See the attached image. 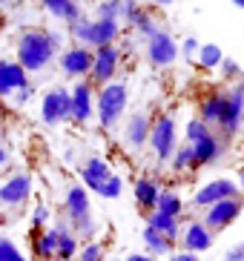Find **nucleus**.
Here are the masks:
<instances>
[{
  "label": "nucleus",
  "mask_w": 244,
  "mask_h": 261,
  "mask_svg": "<svg viewBox=\"0 0 244 261\" xmlns=\"http://www.w3.org/2000/svg\"><path fill=\"white\" fill-rule=\"evenodd\" d=\"M0 261H29L12 238H0Z\"/></svg>",
  "instance_id": "obj_36"
},
{
  "label": "nucleus",
  "mask_w": 244,
  "mask_h": 261,
  "mask_svg": "<svg viewBox=\"0 0 244 261\" xmlns=\"http://www.w3.org/2000/svg\"><path fill=\"white\" fill-rule=\"evenodd\" d=\"M121 46L115 43V46H98L92 49V69H89V81L92 86H107L112 84L115 77H118V69H121Z\"/></svg>",
  "instance_id": "obj_8"
},
{
  "label": "nucleus",
  "mask_w": 244,
  "mask_h": 261,
  "mask_svg": "<svg viewBox=\"0 0 244 261\" xmlns=\"http://www.w3.org/2000/svg\"><path fill=\"white\" fill-rule=\"evenodd\" d=\"M233 6H238V9H244V0H233Z\"/></svg>",
  "instance_id": "obj_47"
},
{
  "label": "nucleus",
  "mask_w": 244,
  "mask_h": 261,
  "mask_svg": "<svg viewBox=\"0 0 244 261\" xmlns=\"http://www.w3.org/2000/svg\"><path fill=\"white\" fill-rule=\"evenodd\" d=\"M144 49H147L150 66H155V69H169V66L178 61V40L173 38L167 29H158L155 35H150Z\"/></svg>",
  "instance_id": "obj_9"
},
{
  "label": "nucleus",
  "mask_w": 244,
  "mask_h": 261,
  "mask_svg": "<svg viewBox=\"0 0 244 261\" xmlns=\"http://www.w3.org/2000/svg\"><path fill=\"white\" fill-rule=\"evenodd\" d=\"M213 232L207 230L201 221H190L187 227H181V236H178V244H181V250H187V253H207L210 247H213Z\"/></svg>",
  "instance_id": "obj_17"
},
{
  "label": "nucleus",
  "mask_w": 244,
  "mask_h": 261,
  "mask_svg": "<svg viewBox=\"0 0 244 261\" xmlns=\"http://www.w3.org/2000/svg\"><path fill=\"white\" fill-rule=\"evenodd\" d=\"M63 218L69 221V230H72V236L81 244L95 241V236H98V221L92 215L89 192L81 184H69L66 195H63Z\"/></svg>",
  "instance_id": "obj_2"
},
{
  "label": "nucleus",
  "mask_w": 244,
  "mask_h": 261,
  "mask_svg": "<svg viewBox=\"0 0 244 261\" xmlns=\"http://www.w3.org/2000/svg\"><path fill=\"white\" fill-rule=\"evenodd\" d=\"M190 146H192V169L199 172L201 167H213V164L222 161L230 144L213 129L210 135H207V138L196 141V144H190Z\"/></svg>",
  "instance_id": "obj_13"
},
{
  "label": "nucleus",
  "mask_w": 244,
  "mask_h": 261,
  "mask_svg": "<svg viewBox=\"0 0 244 261\" xmlns=\"http://www.w3.org/2000/svg\"><path fill=\"white\" fill-rule=\"evenodd\" d=\"M109 175H112L109 164L104 161V158H98V155H92V158H86V161L81 164V187H84L86 192H95Z\"/></svg>",
  "instance_id": "obj_19"
},
{
  "label": "nucleus",
  "mask_w": 244,
  "mask_h": 261,
  "mask_svg": "<svg viewBox=\"0 0 244 261\" xmlns=\"http://www.w3.org/2000/svg\"><path fill=\"white\" fill-rule=\"evenodd\" d=\"M15 61L20 63L26 75H38L46 72L58 58V49L52 46V38H49V29H40V26H26V29L17 35L15 43Z\"/></svg>",
  "instance_id": "obj_1"
},
{
  "label": "nucleus",
  "mask_w": 244,
  "mask_h": 261,
  "mask_svg": "<svg viewBox=\"0 0 244 261\" xmlns=\"http://www.w3.org/2000/svg\"><path fill=\"white\" fill-rule=\"evenodd\" d=\"M29 86V75L17 61H9V58H0V98H9L15 95L17 89Z\"/></svg>",
  "instance_id": "obj_18"
},
{
  "label": "nucleus",
  "mask_w": 244,
  "mask_h": 261,
  "mask_svg": "<svg viewBox=\"0 0 244 261\" xmlns=\"http://www.w3.org/2000/svg\"><path fill=\"white\" fill-rule=\"evenodd\" d=\"M121 192H124V178L112 172V175L95 190V195H101V198H107V201H115V198H121Z\"/></svg>",
  "instance_id": "obj_32"
},
{
  "label": "nucleus",
  "mask_w": 244,
  "mask_h": 261,
  "mask_svg": "<svg viewBox=\"0 0 244 261\" xmlns=\"http://www.w3.org/2000/svg\"><path fill=\"white\" fill-rule=\"evenodd\" d=\"M141 238H144L147 255H153V258H161V255H169V253H173V250L178 247L176 241H169L167 236H161L158 230H153V227H144Z\"/></svg>",
  "instance_id": "obj_26"
},
{
  "label": "nucleus",
  "mask_w": 244,
  "mask_h": 261,
  "mask_svg": "<svg viewBox=\"0 0 244 261\" xmlns=\"http://www.w3.org/2000/svg\"><path fill=\"white\" fill-rule=\"evenodd\" d=\"M130 103V86L115 77L112 84L95 89V121L101 123V129H112L118 126Z\"/></svg>",
  "instance_id": "obj_4"
},
{
  "label": "nucleus",
  "mask_w": 244,
  "mask_h": 261,
  "mask_svg": "<svg viewBox=\"0 0 244 261\" xmlns=\"http://www.w3.org/2000/svg\"><path fill=\"white\" fill-rule=\"evenodd\" d=\"M69 109H72V98H69L66 86H52L49 92L40 98V121L46 126H58V123L69 121Z\"/></svg>",
  "instance_id": "obj_10"
},
{
  "label": "nucleus",
  "mask_w": 244,
  "mask_h": 261,
  "mask_svg": "<svg viewBox=\"0 0 244 261\" xmlns=\"http://www.w3.org/2000/svg\"><path fill=\"white\" fill-rule=\"evenodd\" d=\"M55 61H58V69H61L66 77L84 81V77H89V69H92V49L72 43V46L61 49Z\"/></svg>",
  "instance_id": "obj_12"
},
{
  "label": "nucleus",
  "mask_w": 244,
  "mask_h": 261,
  "mask_svg": "<svg viewBox=\"0 0 244 261\" xmlns=\"http://www.w3.org/2000/svg\"><path fill=\"white\" fill-rule=\"evenodd\" d=\"M167 258H169V261H201L196 253H187V250H173Z\"/></svg>",
  "instance_id": "obj_42"
},
{
  "label": "nucleus",
  "mask_w": 244,
  "mask_h": 261,
  "mask_svg": "<svg viewBox=\"0 0 244 261\" xmlns=\"http://www.w3.org/2000/svg\"><path fill=\"white\" fill-rule=\"evenodd\" d=\"M49 218H52V213H49L46 204H38V207L32 210V236L35 232H43L49 227Z\"/></svg>",
  "instance_id": "obj_37"
},
{
  "label": "nucleus",
  "mask_w": 244,
  "mask_h": 261,
  "mask_svg": "<svg viewBox=\"0 0 244 261\" xmlns=\"http://www.w3.org/2000/svg\"><path fill=\"white\" fill-rule=\"evenodd\" d=\"M124 261H155L153 255H147V253H130Z\"/></svg>",
  "instance_id": "obj_43"
},
{
  "label": "nucleus",
  "mask_w": 244,
  "mask_h": 261,
  "mask_svg": "<svg viewBox=\"0 0 244 261\" xmlns=\"http://www.w3.org/2000/svg\"><path fill=\"white\" fill-rule=\"evenodd\" d=\"M29 247H32L35 261H52L55 250H58V230H55V227H46L43 232H35Z\"/></svg>",
  "instance_id": "obj_23"
},
{
  "label": "nucleus",
  "mask_w": 244,
  "mask_h": 261,
  "mask_svg": "<svg viewBox=\"0 0 244 261\" xmlns=\"http://www.w3.org/2000/svg\"><path fill=\"white\" fill-rule=\"evenodd\" d=\"M218 75H222L224 84H236L238 77H244V72H241V66H238L233 58H227V55H224V61L218 63Z\"/></svg>",
  "instance_id": "obj_34"
},
{
  "label": "nucleus",
  "mask_w": 244,
  "mask_h": 261,
  "mask_svg": "<svg viewBox=\"0 0 244 261\" xmlns=\"http://www.w3.org/2000/svg\"><path fill=\"white\" fill-rule=\"evenodd\" d=\"M241 129H244V77H238L236 84H227V89H224V107H222V118L215 123V132L230 144Z\"/></svg>",
  "instance_id": "obj_5"
},
{
  "label": "nucleus",
  "mask_w": 244,
  "mask_h": 261,
  "mask_svg": "<svg viewBox=\"0 0 244 261\" xmlns=\"http://www.w3.org/2000/svg\"><path fill=\"white\" fill-rule=\"evenodd\" d=\"M6 164H9V149L0 144V167H6Z\"/></svg>",
  "instance_id": "obj_44"
},
{
  "label": "nucleus",
  "mask_w": 244,
  "mask_h": 261,
  "mask_svg": "<svg viewBox=\"0 0 244 261\" xmlns=\"http://www.w3.org/2000/svg\"><path fill=\"white\" fill-rule=\"evenodd\" d=\"M55 230H58V250H55V261H72L78 255V250H81V241L72 236L69 221L63 218V213H61V218L55 221Z\"/></svg>",
  "instance_id": "obj_21"
},
{
  "label": "nucleus",
  "mask_w": 244,
  "mask_h": 261,
  "mask_svg": "<svg viewBox=\"0 0 244 261\" xmlns=\"http://www.w3.org/2000/svg\"><path fill=\"white\" fill-rule=\"evenodd\" d=\"M158 192H161L158 181H155V178H150V175L135 178V184H132V195H135V204H138V210H141L144 215H147V213H153V210H155Z\"/></svg>",
  "instance_id": "obj_20"
},
{
  "label": "nucleus",
  "mask_w": 244,
  "mask_h": 261,
  "mask_svg": "<svg viewBox=\"0 0 244 261\" xmlns=\"http://www.w3.org/2000/svg\"><path fill=\"white\" fill-rule=\"evenodd\" d=\"M169 169L173 172H196L192 169V146L190 144H178L173 158H169Z\"/></svg>",
  "instance_id": "obj_30"
},
{
  "label": "nucleus",
  "mask_w": 244,
  "mask_h": 261,
  "mask_svg": "<svg viewBox=\"0 0 244 261\" xmlns=\"http://www.w3.org/2000/svg\"><path fill=\"white\" fill-rule=\"evenodd\" d=\"M32 187H35L32 184V175H26V172L9 175L0 184V204H6V207H23L32 198Z\"/></svg>",
  "instance_id": "obj_15"
},
{
  "label": "nucleus",
  "mask_w": 244,
  "mask_h": 261,
  "mask_svg": "<svg viewBox=\"0 0 244 261\" xmlns=\"http://www.w3.org/2000/svg\"><path fill=\"white\" fill-rule=\"evenodd\" d=\"M155 210L164 215H173V218H184V198H181V192L176 190H161L158 192V201H155Z\"/></svg>",
  "instance_id": "obj_27"
},
{
  "label": "nucleus",
  "mask_w": 244,
  "mask_h": 261,
  "mask_svg": "<svg viewBox=\"0 0 244 261\" xmlns=\"http://www.w3.org/2000/svg\"><path fill=\"white\" fill-rule=\"evenodd\" d=\"M150 126H153V118L147 115V112H141V109H135L130 118H127V123H124V141H127V146H132V149H144L147 141H150Z\"/></svg>",
  "instance_id": "obj_16"
},
{
  "label": "nucleus",
  "mask_w": 244,
  "mask_h": 261,
  "mask_svg": "<svg viewBox=\"0 0 244 261\" xmlns=\"http://www.w3.org/2000/svg\"><path fill=\"white\" fill-rule=\"evenodd\" d=\"M236 195H241V192H238V184L233 178H227V175L213 178V181H207V184H201L196 190V195H192V210H207L224 198H236Z\"/></svg>",
  "instance_id": "obj_11"
},
{
  "label": "nucleus",
  "mask_w": 244,
  "mask_h": 261,
  "mask_svg": "<svg viewBox=\"0 0 244 261\" xmlns=\"http://www.w3.org/2000/svg\"><path fill=\"white\" fill-rule=\"evenodd\" d=\"M210 132H213V129H210L201 118H190V121H187V126H184V144H196V141L207 138Z\"/></svg>",
  "instance_id": "obj_31"
},
{
  "label": "nucleus",
  "mask_w": 244,
  "mask_h": 261,
  "mask_svg": "<svg viewBox=\"0 0 244 261\" xmlns=\"http://www.w3.org/2000/svg\"><path fill=\"white\" fill-rule=\"evenodd\" d=\"M12 98H15V107H26V103L35 98V86H32V84H29V86H23V89H17Z\"/></svg>",
  "instance_id": "obj_40"
},
{
  "label": "nucleus",
  "mask_w": 244,
  "mask_h": 261,
  "mask_svg": "<svg viewBox=\"0 0 244 261\" xmlns=\"http://www.w3.org/2000/svg\"><path fill=\"white\" fill-rule=\"evenodd\" d=\"M147 227H153V230H158L161 236H167L169 241H176L178 244V236H181V218H173V215H164L158 213V210H153V213H147Z\"/></svg>",
  "instance_id": "obj_25"
},
{
  "label": "nucleus",
  "mask_w": 244,
  "mask_h": 261,
  "mask_svg": "<svg viewBox=\"0 0 244 261\" xmlns=\"http://www.w3.org/2000/svg\"><path fill=\"white\" fill-rule=\"evenodd\" d=\"M222 261H244V241H238V244H233L224 253V258Z\"/></svg>",
  "instance_id": "obj_41"
},
{
  "label": "nucleus",
  "mask_w": 244,
  "mask_h": 261,
  "mask_svg": "<svg viewBox=\"0 0 244 261\" xmlns=\"http://www.w3.org/2000/svg\"><path fill=\"white\" fill-rule=\"evenodd\" d=\"M130 29L147 40L150 35H155V32H158L161 26H158V17L153 15V9H144V6H141V9L135 12V17L130 20Z\"/></svg>",
  "instance_id": "obj_28"
},
{
  "label": "nucleus",
  "mask_w": 244,
  "mask_h": 261,
  "mask_svg": "<svg viewBox=\"0 0 244 261\" xmlns=\"http://www.w3.org/2000/svg\"><path fill=\"white\" fill-rule=\"evenodd\" d=\"M238 192H241V195H244V169H241V172H238Z\"/></svg>",
  "instance_id": "obj_46"
},
{
  "label": "nucleus",
  "mask_w": 244,
  "mask_h": 261,
  "mask_svg": "<svg viewBox=\"0 0 244 261\" xmlns=\"http://www.w3.org/2000/svg\"><path fill=\"white\" fill-rule=\"evenodd\" d=\"M147 146L153 149L155 161H169L173 158V152H176L178 146V126H176V118L173 115H158L153 121V126H150V141H147Z\"/></svg>",
  "instance_id": "obj_6"
},
{
  "label": "nucleus",
  "mask_w": 244,
  "mask_h": 261,
  "mask_svg": "<svg viewBox=\"0 0 244 261\" xmlns=\"http://www.w3.org/2000/svg\"><path fill=\"white\" fill-rule=\"evenodd\" d=\"M222 107H224V89H213V92H207L204 98H201L199 115L196 118H201L210 129H215V123L222 118Z\"/></svg>",
  "instance_id": "obj_24"
},
{
  "label": "nucleus",
  "mask_w": 244,
  "mask_h": 261,
  "mask_svg": "<svg viewBox=\"0 0 244 261\" xmlns=\"http://www.w3.org/2000/svg\"><path fill=\"white\" fill-rule=\"evenodd\" d=\"M199 38H192V35H187V38L181 40V46H178V55H181V58H187V61H192V58H196V55H199Z\"/></svg>",
  "instance_id": "obj_38"
},
{
  "label": "nucleus",
  "mask_w": 244,
  "mask_h": 261,
  "mask_svg": "<svg viewBox=\"0 0 244 261\" xmlns=\"http://www.w3.org/2000/svg\"><path fill=\"white\" fill-rule=\"evenodd\" d=\"M40 6L55 17V20H61V23H75L78 17H84V9L78 0H38Z\"/></svg>",
  "instance_id": "obj_22"
},
{
  "label": "nucleus",
  "mask_w": 244,
  "mask_h": 261,
  "mask_svg": "<svg viewBox=\"0 0 244 261\" xmlns=\"http://www.w3.org/2000/svg\"><path fill=\"white\" fill-rule=\"evenodd\" d=\"M9 3H12V0H0V6H9Z\"/></svg>",
  "instance_id": "obj_48"
},
{
  "label": "nucleus",
  "mask_w": 244,
  "mask_h": 261,
  "mask_svg": "<svg viewBox=\"0 0 244 261\" xmlns=\"http://www.w3.org/2000/svg\"><path fill=\"white\" fill-rule=\"evenodd\" d=\"M69 98H72V109H69V121L75 123H89L95 118V86L89 81H78L72 89H69Z\"/></svg>",
  "instance_id": "obj_14"
},
{
  "label": "nucleus",
  "mask_w": 244,
  "mask_h": 261,
  "mask_svg": "<svg viewBox=\"0 0 244 261\" xmlns=\"http://www.w3.org/2000/svg\"><path fill=\"white\" fill-rule=\"evenodd\" d=\"M150 3H153V6H161V9H167V6H173L176 0H150Z\"/></svg>",
  "instance_id": "obj_45"
},
{
  "label": "nucleus",
  "mask_w": 244,
  "mask_h": 261,
  "mask_svg": "<svg viewBox=\"0 0 244 261\" xmlns=\"http://www.w3.org/2000/svg\"><path fill=\"white\" fill-rule=\"evenodd\" d=\"M95 17H104V20H118L121 17V0H101L98 9H95ZM121 23V20H118Z\"/></svg>",
  "instance_id": "obj_35"
},
{
  "label": "nucleus",
  "mask_w": 244,
  "mask_h": 261,
  "mask_svg": "<svg viewBox=\"0 0 244 261\" xmlns=\"http://www.w3.org/2000/svg\"><path fill=\"white\" fill-rule=\"evenodd\" d=\"M72 43L86 49H98V46H115L121 43L124 26L118 20H104V17H78L75 23L66 26Z\"/></svg>",
  "instance_id": "obj_3"
},
{
  "label": "nucleus",
  "mask_w": 244,
  "mask_h": 261,
  "mask_svg": "<svg viewBox=\"0 0 244 261\" xmlns=\"http://www.w3.org/2000/svg\"><path fill=\"white\" fill-rule=\"evenodd\" d=\"M112 261H115V258H112Z\"/></svg>",
  "instance_id": "obj_50"
},
{
  "label": "nucleus",
  "mask_w": 244,
  "mask_h": 261,
  "mask_svg": "<svg viewBox=\"0 0 244 261\" xmlns=\"http://www.w3.org/2000/svg\"><path fill=\"white\" fill-rule=\"evenodd\" d=\"M196 61H199V66L204 72L218 69V63L224 61V52H222V46H218V43H201L199 55H196Z\"/></svg>",
  "instance_id": "obj_29"
},
{
  "label": "nucleus",
  "mask_w": 244,
  "mask_h": 261,
  "mask_svg": "<svg viewBox=\"0 0 244 261\" xmlns=\"http://www.w3.org/2000/svg\"><path fill=\"white\" fill-rule=\"evenodd\" d=\"M75 261H107V247L101 241H86V244H81Z\"/></svg>",
  "instance_id": "obj_33"
},
{
  "label": "nucleus",
  "mask_w": 244,
  "mask_h": 261,
  "mask_svg": "<svg viewBox=\"0 0 244 261\" xmlns=\"http://www.w3.org/2000/svg\"><path fill=\"white\" fill-rule=\"evenodd\" d=\"M138 9H141V3H138V0H121V17H118V20H121V26L124 23L130 26V20L135 17Z\"/></svg>",
  "instance_id": "obj_39"
},
{
  "label": "nucleus",
  "mask_w": 244,
  "mask_h": 261,
  "mask_svg": "<svg viewBox=\"0 0 244 261\" xmlns=\"http://www.w3.org/2000/svg\"><path fill=\"white\" fill-rule=\"evenodd\" d=\"M241 213H244V195H236V198H224V201H218V204H213V207L201 210L199 221L204 224L213 236H218V232H224L227 227H233V224L241 218Z\"/></svg>",
  "instance_id": "obj_7"
},
{
  "label": "nucleus",
  "mask_w": 244,
  "mask_h": 261,
  "mask_svg": "<svg viewBox=\"0 0 244 261\" xmlns=\"http://www.w3.org/2000/svg\"><path fill=\"white\" fill-rule=\"evenodd\" d=\"M72 261H75V258H72Z\"/></svg>",
  "instance_id": "obj_49"
}]
</instances>
